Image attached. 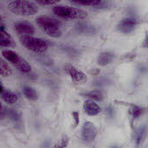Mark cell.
I'll use <instances>...</instances> for the list:
<instances>
[{"label":"cell","instance_id":"16","mask_svg":"<svg viewBox=\"0 0 148 148\" xmlns=\"http://www.w3.org/2000/svg\"><path fill=\"white\" fill-rule=\"evenodd\" d=\"M82 96L87 97L88 98L90 101H101L103 99V95L101 92L100 91H96V90H93V91H89L84 94H82Z\"/></svg>","mask_w":148,"mask_h":148},{"label":"cell","instance_id":"17","mask_svg":"<svg viewBox=\"0 0 148 148\" xmlns=\"http://www.w3.org/2000/svg\"><path fill=\"white\" fill-rule=\"evenodd\" d=\"M19 71L23 72V73H29L31 71V66L30 64L24 59V58H21V60L19 61V62L15 66Z\"/></svg>","mask_w":148,"mask_h":148},{"label":"cell","instance_id":"11","mask_svg":"<svg viewBox=\"0 0 148 148\" xmlns=\"http://www.w3.org/2000/svg\"><path fill=\"white\" fill-rule=\"evenodd\" d=\"M2 56L9 62H10L14 66H16L19 61L21 60L22 56H20V55H18L16 52L13 51V50H10V49H4L2 51Z\"/></svg>","mask_w":148,"mask_h":148},{"label":"cell","instance_id":"19","mask_svg":"<svg viewBox=\"0 0 148 148\" xmlns=\"http://www.w3.org/2000/svg\"><path fill=\"white\" fill-rule=\"evenodd\" d=\"M130 114L134 119H136L143 114V108L136 105H132L130 108Z\"/></svg>","mask_w":148,"mask_h":148},{"label":"cell","instance_id":"14","mask_svg":"<svg viewBox=\"0 0 148 148\" xmlns=\"http://www.w3.org/2000/svg\"><path fill=\"white\" fill-rule=\"evenodd\" d=\"M75 28H76L78 32H81V33H83V34H92V33H95V29L94 26H92L89 23H85V22H79V23H77Z\"/></svg>","mask_w":148,"mask_h":148},{"label":"cell","instance_id":"24","mask_svg":"<svg viewBox=\"0 0 148 148\" xmlns=\"http://www.w3.org/2000/svg\"><path fill=\"white\" fill-rule=\"evenodd\" d=\"M37 3L42 4V5H53V4H56V2H54V1H38Z\"/></svg>","mask_w":148,"mask_h":148},{"label":"cell","instance_id":"28","mask_svg":"<svg viewBox=\"0 0 148 148\" xmlns=\"http://www.w3.org/2000/svg\"><path fill=\"white\" fill-rule=\"evenodd\" d=\"M1 20H2V18H1V16H0V21H1Z\"/></svg>","mask_w":148,"mask_h":148},{"label":"cell","instance_id":"2","mask_svg":"<svg viewBox=\"0 0 148 148\" xmlns=\"http://www.w3.org/2000/svg\"><path fill=\"white\" fill-rule=\"evenodd\" d=\"M8 9L10 12L17 16H33L38 12L37 5L29 1H10L8 3Z\"/></svg>","mask_w":148,"mask_h":148},{"label":"cell","instance_id":"18","mask_svg":"<svg viewBox=\"0 0 148 148\" xmlns=\"http://www.w3.org/2000/svg\"><path fill=\"white\" fill-rule=\"evenodd\" d=\"M23 95H25V97L30 101H36L38 99L36 90L31 87H29V86L24 87L23 89Z\"/></svg>","mask_w":148,"mask_h":148},{"label":"cell","instance_id":"27","mask_svg":"<svg viewBox=\"0 0 148 148\" xmlns=\"http://www.w3.org/2000/svg\"><path fill=\"white\" fill-rule=\"evenodd\" d=\"M111 148H120V147H116V146H115V147H111Z\"/></svg>","mask_w":148,"mask_h":148},{"label":"cell","instance_id":"10","mask_svg":"<svg viewBox=\"0 0 148 148\" xmlns=\"http://www.w3.org/2000/svg\"><path fill=\"white\" fill-rule=\"evenodd\" d=\"M83 109L85 111V113L90 116H95L97 115L100 112H101V108L99 107L98 104H96L95 101H86L84 102L83 105Z\"/></svg>","mask_w":148,"mask_h":148},{"label":"cell","instance_id":"25","mask_svg":"<svg viewBox=\"0 0 148 148\" xmlns=\"http://www.w3.org/2000/svg\"><path fill=\"white\" fill-rule=\"evenodd\" d=\"M72 116L74 117V119L75 121V126H77L79 124V113L78 112H73Z\"/></svg>","mask_w":148,"mask_h":148},{"label":"cell","instance_id":"13","mask_svg":"<svg viewBox=\"0 0 148 148\" xmlns=\"http://www.w3.org/2000/svg\"><path fill=\"white\" fill-rule=\"evenodd\" d=\"M0 94H1L2 99L8 104H14L17 101L16 95L14 92H12L11 90L3 88V90Z\"/></svg>","mask_w":148,"mask_h":148},{"label":"cell","instance_id":"9","mask_svg":"<svg viewBox=\"0 0 148 148\" xmlns=\"http://www.w3.org/2000/svg\"><path fill=\"white\" fill-rule=\"evenodd\" d=\"M0 46L7 48L15 47V42L12 36L6 32L3 27H0Z\"/></svg>","mask_w":148,"mask_h":148},{"label":"cell","instance_id":"20","mask_svg":"<svg viewBox=\"0 0 148 148\" xmlns=\"http://www.w3.org/2000/svg\"><path fill=\"white\" fill-rule=\"evenodd\" d=\"M103 1H77V2H73L74 3L81 4V5H87V6H93V7H98L101 4Z\"/></svg>","mask_w":148,"mask_h":148},{"label":"cell","instance_id":"6","mask_svg":"<svg viewBox=\"0 0 148 148\" xmlns=\"http://www.w3.org/2000/svg\"><path fill=\"white\" fill-rule=\"evenodd\" d=\"M137 24H138V21L135 17H132V16L126 17L118 23L117 29L121 33L127 34L132 32L136 28Z\"/></svg>","mask_w":148,"mask_h":148},{"label":"cell","instance_id":"22","mask_svg":"<svg viewBox=\"0 0 148 148\" xmlns=\"http://www.w3.org/2000/svg\"><path fill=\"white\" fill-rule=\"evenodd\" d=\"M145 134V127H140V128L138 130V132H137L136 141H137L138 144H140V143L141 142V140H142V139H143V134Z\"/></svg>","mask_w":148,"mask_h":148},{"label":"cell","instance_id":"8","mask_svg":"<svg viewBox=\"0 0 148 148\" xmlns=\"http://www.w3.org/2000/svg\"><path fill=\"white\" fill-rule=\"evenodd\" d=\"M15 30L22 36H31L35 33L34 25L28 21L16 22L14 24Z\"/></svg>","mask_w":148,"mask_h":148},{"label":"cell","instance_id":"26","mask_svg":"<svg viewBox=\"0 0 148 148\" xmlns=\"http://www.w3.org/2000/svg\"><path fill=\"white\" fill-rule=\"evenodd\" d=\"M1 109H2V105H1V102H0V112H1Z\"/></svg>","mask_w":148,"mask_h":148},{"label":"cell","instance_id":"7","mask_svg":"<svg viewBox=\"0 0 148 148\" xmlns=\"http://www.w3.org/2000/svg\"><path fill=\"white\" fill-rule=\"evenodd\" d=\"M64 70L72 78V80L75 82L84 83V82H87V76H86V75L84 73H82V71L77 70L73 65H71L69 63L64 65Z\"/></svg>","mask_w":148,"mask_h":148},{"label":"cell","instance_id":"1","mask_svg":"<svg viewBox=\"0 0 148 148\" xmlns=\"http://www.w3.org/2000/svg\"><path fill=\"white\" fill-rule=\"evenodd\" d=\"M36 23L38 27L48 36L51 37H60L62 36V23L49 16H40L36 17Z\"/></svg>","mask_w":148,"mask_h":148},{"label":"cell","instance_id":"4","mask_svg":"<svg viewBox=\"0 0 148 148\" xmlns=\"http://www.w3.org/2000/svg\"><path fill=\"white\" fill-rule=\"evenodd\" d=\"M53 12L58 16L79 20H82L88 16L87 12L83 11L82 10L68 5H56L53 8Z\"/></svg>","mask_w":148,"mask_h":148},{"label":"cell","instance_id":"5","mask_svg":"<svg viewBox=\"0 0 148 148\" xmlns=\"http://www.w3.org/2000/svg\"><path fill=\"white\" fill-rule=\"evenodd\" d=\"M97 135V128L90 121H87L84 123L82 128V139L83 141L87 143L92 142Z\"/></svg>","mask_w":148,"mask_h":148},{"label":"cell","instance_id":"23","mask_svg":"<svg viewBox=\"0 0 148 148\" xmlns=\"http://www.w3.org/2000/svg\"><path fill=\"white\" fill-rule=\"evenodd\" d=\"M8 115L13 120V121H17L19 118H20V115H19V114L16 112V111H15V110H13V109H10V110H8Z\"/></svg>","mask_w":148,"mask_h":148},{"label":"cell","instance_id":"15","mask_svg":"<svg viewBox=\"0 0 148 148\" xmlns=\"http://www.w3.org/2000/svg\"><path fill=\"white\" fill-rule=\"evenodd\" d=\"M11 74L12 71L9 64L2 57H0V75L3 77H9Z\"/></svg>","mask_w":148,"mask_h":148},{"label":"cell","instance_id":"12","mask_svg":"<svg viewBox=\"0 0 148 148\" xmlns=\"http://www.w3.org/2000/svg\"><path fill=\"white\" fill-rule=\"evenodd\" d=\"M114 59V55L111 52H102L98 56L97 64L100 66H106L110 64Z\"/></svg>","mask_w":148,"mask_h":148},{"label":"cell","instance_id":"21","mask_svg":"<svg viewBox=\"0 0 148 148\" xmlns=\"http://www.w3.org/2000/svg\"><path fill=\"white\" fill-rule=\"evenodd\" d=\"M69 142V139L67 136H63L59 143H57L54 148H66Z\"/></svg>","mask_w":148,"mask_h":148},{"label":"cell","instance_id":"3","mask_svg":"<svg viewBox=\"0 0 148 148\" xmlns=\"http://www.w3.org/2000/svg\"><path fill=\"white\" fill-rule=\"evenodd\" d=\"M19 42L27 49L39 54L45 53L49 49L48 43L44 40L32 36H20Z\"/></svg>","mask_w":148,"mask_h":148}]
</instances>
